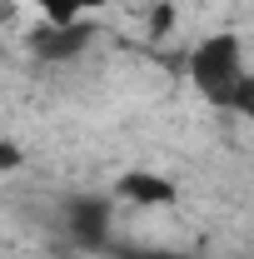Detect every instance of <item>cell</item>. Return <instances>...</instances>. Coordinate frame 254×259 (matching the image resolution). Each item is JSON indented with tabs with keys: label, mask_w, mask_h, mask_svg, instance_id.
Listing matches in <instances>:
<instances>
[{
	"label": "cell",
	"mask_w": 254,
	"mask_h": 259,
	"mask_svg": "<svg viewBox=\"0 0 254 259\" xmlns=\"http://www.w3.org/2000/svg\"><path fill=\"white\" fill-rule=\"evenodd\" d=\"M85 40H90L85 20H75V25H40V30L30 35V45L45 55V60H70V55H80Z\"/></svg>",
	"instance_id": "cell-3"
},
{
	"label": "cell",
	"mask_w": 254,
	"mask_h": 259,
	"mask_svg": "<svg viewBox=\"0 0 254 259\" xmlns=\"http://www.w3.org/2000/svg\"><path fill=\"white\" fill-rule=\"evenodd\" d=\"M190 80L194 90L215 100V105H234L239 115L254 110V80L244 70V45L234 35H215L190 55Z\"/></svg>",
	"instance_id": "cell-1"
},
{
	"label": "cell",
	"mask_w": 254,
	"mask_h": 259,
	"mask_svg": "<svg viewBox=\"0 0 254 259\" xmlns=\"http://www.w3.org/2000/svg\"><path fill=\"white\" fill-rule=\"evenodd\" d=\"M130 259H190V254H170V249H140V254H130Z\"/></svg>",
	"instance_id": "cell-7"
},
{
	"label": "cell",
	"mask_w": 254,
	"mask_h": 259,
	"mask_svg": "<svg viewBox=\"0 0 254 259\" xmlns=\"http://www.w3.org/2000/svg\"><path fill=\"white\" fill-rule=\"evenodd\" d=\"M20 164H25V150L10 145V140H0V175H10V169H20Z\"/></svg>",
	"instance_id": "cell-6"
},
{
	"label": "cell",
	"mask_w": 254,
	"mask_h": 259,
	"mask_svg": "<svg viewBox=\"0 0 254 259\" xmlns=\"http://www.w3.org/2000/svg\"><path fill=\"white\" fill-rule=\"evenodd\" d=\"M120 194L135 199V204H170V199H175V185L159 180V175H150V169H135V175L120 180Z\"/></svg>",
	"instance_id": "cell-4"
},
{
	"label": "cell",
	"mask_w": 254,
	"mask_h": 259,
	"mask_svg": "<svg viewBox=\"0 0 254 259\" xmlns=\"http://www.w3.org/2000/svg\"><path fill=\"white\" fill-rule=\"evenodd\" d=\"M45 10V25H75L85 10H100L105 0H35Z\"/></svg>",
	"instance_id": "cell-5"
},
{
	"label": "cell",
	"mask_w": 254,
	"mask_h": 259,
	"mask_svg": "<svg viewBox=\"0 0 254 259\" xmlns=\"http://www.w3.org/2000/svg\"><path fill=\"white\" fill-rule=\"evenodd\" d=\"M70 234L85 249H100L110 239V209H105V199H75L70 204Z\"/></svg>",
	"instance_id": "cell-2"
}]
</instances>
